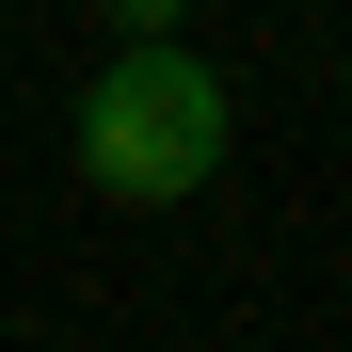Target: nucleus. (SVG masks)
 <instances>
[{
	"mask_svg": "<svg viewBox=\"0 0 352 352\" xmlns=\"http://www.w3.org/2000/svg\"><path fill=\"white\" fill-rule=\"evenodd\" d=\"M96 16H112V32H176L192 0H96Z\"/></svg>",
	"mask_w": 352,
	"mask_h": 352,
	"instance_id": "obj_2",
	"label": "nucleus"
},
{
	"mask_svg": "<svg viewBox=\"0 0 352 352\" xmlns=\"http://www.w3.org/2000/svg\"><path fill=\"white\" fill-rule=\"evenodd\" d=\"M224 176V65L176 32H112V65L80 96V192L112 208H176Z\"/></svg>",
	"mask_w": 352,
	"mask_h": 352,
	"instance_id": "obj_1",
	"label": "nucleus"
}]
</instances>
